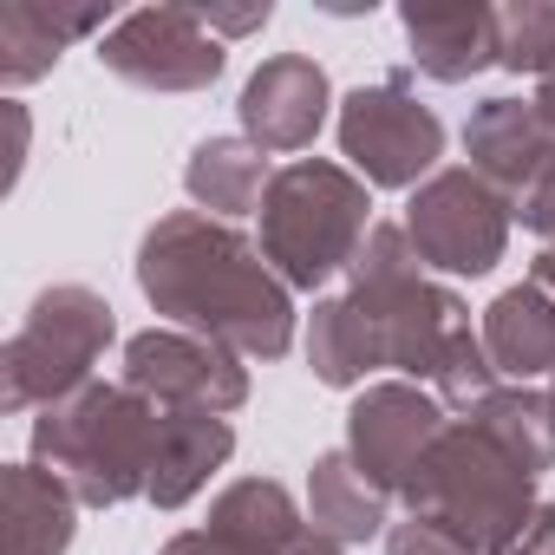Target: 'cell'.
Listing matches in <instances>:
<instances>
[{
	"label": "cell",
	"instance_id": "obj_13",
	"mask_svg": "<svg viewBox=\"0 0 555 555\" xmlns=\"http://www.w3.org/2000/svg\"><path fill=\"white\" fill-rule=\"evenodd\" d=\"M464 157H470V170L490 190H503L509 203H522L542 183V170L555 164V144L542 138L529 99H483L470 112V125H464Z\"/></svg>",
	"mask_w": 555,
	"mask_h": 555
},
{
	"label": "cell",
	"instance_id": "obj_15",
	"mask_svg": "<svg viewBox=\"0 0 555 555\" xmlns=\"http://www.w3.org/2000/svg\"><path fill=\"white\" fill-rule=\"evenodd\" d=\"M235 457V425L209 412H157V451H151V509H183L222 464Z\"/></svg>",
	"mask_w": 555,
	"mask_h": 555
},
{
	"label": "cell",
	"instance_id": "obj_16",
	"mask_svg": "<svg viewBox=\"0 0 555 555\" xmlns=\"http://www.w3.org/2000/svg\"><path fill=\"white\" fill-rule=\"evenodd\" d=\"M483 353L490 366L509 379V386H529V379H548L555 373V301L535 288V282H516L503 288L490 308H483Z\"/></svg>",
	"mask_w": 555,
	"mask_h": 555
},
{
	"label": "cell",
	"instance_id": "obj_8",
	"mask_svg": "<svg viewBox=\"0 0 555 555\" xmlns=\"http://www.w3.org/2000/svg\"><path fill=\"white\" fill-rule=\"evenodd\" d=\"M99 66L138 92H209L229 66V47L196 21V8H138L99 40Z\"/></svg>",
	"mask_w": 555,
	"mask_h": 555
},
{
	"label": "cell",
	"instance_id": "obj_23",
	"mask_svg": "<svg viewBox=\"0 0 555 555\" xmlns=\"http://www.w3.org/2000/svg\"><path fill=\"white\" fill-rule=\"evenodd\" d=\"M503 27V66L509 73H529L535 86L555 79V8L548 0H516V8L496 14Z\"/></svg>",
	"mask_w": 555,
	"mask_h": 555
},
{
	"label": "cell",
	"instance_id": "obj_32",
	"mask_svg": "<svg viewBox=\"0 0 555 555\" xmlns=\"http://www.w3.org/2000/svg\"><path fill=\"white\" fill-rule=\"evenodd\" d=\"M288 555H347V548H340L334 535H321V529H308V535H301V542H295Z\"/></svg>",
	"mask_w": 555,
	"mask_h": 555
},
{
	"label": "cell",
	"instance_id": "obj_17",
	"mask_svg": "<svg viewBox=\"0 0 555 555\" xmlns=\"http://www.w3.org/2000/svg\"><path fill=\"white\" fill-rule=\"evenodd\" d=\"M209 535L235 542L242 555H288L314 522H308V503H295L288 483H274V477H242L229 483L216 503H209Z\"/></svg>",
	"mask_w": 555,
	"mask_h": 555
},
{
	"label": "cell",
	"instance_id": "obj_24",
	"mask_svg": "<svg viewBox=\"0 0 555 555\" xmlns=\"http://www.w3.org/2000/svg\"><path fill=\"white\" fill-rule=\"evenodd\" d=\"M386 555H483V548H470L464 535H451L431 516H405V522L386 529Z\"/></svg>",
	"mask_w": 555,
	"mask_h": 555
},
{
	"label": "cell",
	"instance_id": "obj_22",
	"mask_svg": "<svg viewBox=\"0 0 555 555\" xmlns=\"http://www.w3.org/2000/svg\"><path fill=\"white\" fill-rule=\"evenodd\" d=\"M509 464H522L529 477H542V470H555V405H548V392H535V386H496L483 405H470L464 412Z\"/></svg>",
	"mask_w": 555,
	"mask_h": 555
},
{
	"label": "cell",
	"instance_id": "obj_18",
	"mask_svg": "<svg viewBox=\"0 0 555 555\" xmlns=\"http://www.w3.org/2000/svg\"><path fill=\"white\" fill-rule=\"evenodd\" d=\"M268 177H274V170H268V151L248 144V138H203V144L190 151V164H183L190 203H196L203 216H222V222L255 216Z\"/></svg>",
	"mask_w": 555,
	"mask_h": 555
},
{
	"label": "cell",
	"instance_id": "obj_10",
	"mask_svg": "<svg viewBox=\"0 0 555 555\" xmlns=\"http://www.w3.org/2000/svg\"><path fill=\"white\" fill-rule=\"evenodd\" d=\"M444 425H451V418H444L438 392H425V386H412V379H373V386H360L353 405H347V444H340V451L360 464V477H366L373 490L399 496V490L412 483L418 457L431 451V438H438Z\"/></svg>",
	"mask_w": 555,
	"mask_h": 555
},
{
	"label": "cell",
	"instance_id": "obj_31",
	"mask_svg": "<svg viewBox=\"0 0 555 555\" xmlns=\"http://www.w3.org/2000/svg\"><path fill=\"white\" fill-rule=\"evenodd\" d=\"M529 282L555 301V248H535V261H529Z\"/></svg>",
	"mask_w": 555,
	"mask_h": 555
},
{
	"label": "cell",
	"instance_id": "obj_33",
	"mask_svg": "<svg viewBox=\"0 0 555 555\" xmlns=\"http://www.w3.org/2000/svg\"><path fill=\"white\" fill-rule=\"evenodd\" d=\"M542 392H548V405H555V373H548V386H542Z\"/></svg>",
	"mask_w": 555,
	"mask_h": 555
},
{
	"label": "cell",
	"instance_id": "obj_1",
	"mask_svg": "<svg viewBox=\"0 0 555 555\" xmlns=\"http://www.w3.org/2000/svg\"><path fill=\"white\" fill-rule=\"evenodd\" d=\"M138 288L170 327L203 334L235 360H282L301 327L295 288L268 268L261 242L203 209H170L144 229Z\"/></svg>",
	"mask_w": 555,
	"mask_h": 555
},
{
	"label": "cell",
	"instance_id": "obj_9",
	"mask_svg": "<svg viewBox=\"0 0 555 555\" xmlns=\"http://www.w3.org/2000/svg\"><path fill=\"white\" fill-rule=\"evenodd\" d=\"M125 386L157 412H209L229 418L248 405V366L183 327H144L125 340Z\"/></svg>",
	"mask_w": 555,
	"mask_h": 555
},
{
	"label": "cell",
	"instance_id": "obj_25",
	"mask_svg": "<svg viewBox=\"0 0 555 555\" xmlns=\"http://www.w3.org/2000/svg\"><path fill=\"white\" fill-rule=\"evenodd\" d=\"M196 21L216 34V40H242V34H261L274 21L268 0H255V8H196Z\"/></svg>",
	"mask_w": 555,
	"mask_h": 555
},
{
	"label": "cell",
	"instance_id": "obj_20",
	"mask_svg": "<svg viewBox=\"0 0 555 555\" xmlns=\"http://www.w3.org/2000/svg\"><path fill=\"white\" fill-rule=\"evenodd\" d=\"M308 522L321 535H334L340 548L373 542V535L392 529L386 522V490H373L347 451H321L314 457V470H308Z\"/></svg>",
	"mask_w": 555,
	"mask_h": 555
},
{
	"label": "cell",
	"instance_id": "obj_19",
	"mask_svg": "<svg viewBox=\"0 0 555 555\" xmlns=\"http://www.w3.org/2000/svg\"><path fill=\"white\" fill-rule=\"evenodd\" d=\"M308 366H314V379L334 386V392H360V386L386 366L379 327L366 321L360 301H347V295L314 301V314H308Z\"/></svg>",
	"mask_w": 555,
	"mask_h": 555
},
{
	"label": "cell",
	"instance_id": "obj_14",
	"mask_svg": "<svg viewBox=\"0 0 555 555\" xmlns=\"http://www.w3.org/2000/svg\"><path fill=\"white\" fill-rule=\"evenodd\" d=\"M112 8H47V0H8L0 8V79L14 92L47 79L60 66V53L86 34H112Z\"/></svg>",
	"mask_w": 555,
	"mask_h": 555
},
{
	"label": "cell",
	"instance_id": "obj_28",
	"mask_svg": "<svg viewBox=\"0 0 555 555\" xmlns=\"http://www.w3.org/2000/svg\"><path fill=\"white\" fill-rule=\"evenodd\" d=\"M0 112H8V138H14V144H8V190H14V183H21V164H27V131H34V125H27V105H21V99H8Z\"/></svg>",
	"mask_w": 555,
	"mask_h": 555
},
{
	"label": "cell",
	"instance_id": "obj_3",
	"mask_svg": "<svg viewBox=\"0 0 555 555\" xmlns=\"http://www.w3.org/2000/svg\"><path fill=\"white\" fill-rule=\"evenodd\" d=\"M261 255L295 295L327 288L340 268H353L360 242L373 235V190L334 157H295L261 190Z\"/></svg>",
	"mask_w": 555,
	"mask_h": 555
},
{
	"label": "cell",
	"instance_id": "obj_27",
	"mask_svg": "<svg viewBox=\"0 0 555 555\" xmlns=\"http://www.w3.org/2000/svg\"><path fill=\"white\" fill-rule=\"evenodd\" d=\"M516 216L542 235V248H555V164H548V170H542V183L516 203Z\"/></svg>",
	"mask_w": 555,
	"mask_h": 555
},
{
	"label": "cell",
	"instance_id": "obj_12",
	"mask_svg": "<svg viewBox=\"0 0 555 555\" xmlns=\"http://www.w3.org/2000/svg\"><path fill=\"white\" fill-rule=\"evenodd\" d=\"M399 27H405L412 66L438 86H464L483 66H503V27H496V8H483V0H444V8L412 0V8H399Z\"/></svg>",
	"mask_w": 555,
	"mask_h": 555
},
{
	"label": "cell",
	"instance_id": "obj_11",
	"mask_svg": "<svg viewBox=\"0 0 555 555\" xmlns=\"http://www.w3.org/2000/svg\"><path fill=\"white\" fill-rule=\"evenodd\" d=\"M327 112H334V86H327V66L308 60V53L261 60L242 79V99H235L242 138L261 144V151H308L321 138Z\"/></svg>",
	"mask_w": 555,
	"mask_h": 555
},
{
	"label": "cell",
	"instance_id": "obj_5",
	"mask_svg": "<svg viewBox=\"0 0 555 555\" xmlns=\"http://www.w3.org/2000/svg\"><path fill=\"white\" fill-rule=\"evenodd\" d=\"M118 340L112 301L86 282H53L34 295L27 321L0 347V405L8 412H47L92 386V366Z\"/></svg>",
	"mask_w": 555,
	"mask_h": 555
},
{
	"label": "cell",
	"instance_id": "obj_21",
	"mask_svg": "<svg viewBox=\"0 0 555 555\" xmlns=\"http://www.w3.org/2000/svg\"><path fill=\"white\" fill-rule=\"evenodd\" d=\"M79 535V496L34 457L8 464V555H66Z\"/></svg>",
	"mask_w": 555,
	"mask_h": 555
},
{
	"label": "cell",
	"instance_id": "obj_26",
	"mask_svg": "<svg viewBox=\"0 0 555 555\" xmlns=\"http://www.w3.org/2000/svg\"><path fill=\"white\" fill-rule=\"evenodd\" d=\"M496 555H555V496H542V503H535V516H529V522L496 548Z\"/></svg>",
	"mask_w": 555,
	"mask_h": 555
},
{
	"label": "cell",
	"instance_id": "obj_7",
	"mask_svg": "<svg viewBox=\"0 0 555 555\" xmlns=\"http://www.w3.org/2000/svg\"><path fill=\"white\" fill-rule=\"evenodd\" d=\"M509 222H516V203L490 190L470 164L425 177L405 203V235L438 274H490L509 248Z\"/></svg>",
	"mask_w": 555,
	"mask_h": 555
},
{
	"label": "cell",
	"instance_id": "obj_6",
	"mask_svg": "<svg viewBox=\"0 0 555 555\" xmlns=\"http://www.w3.org/2000/svg\"><path fill=\"white\" fill-rule=\"evenodd\" d=\"M334 131H340L347 170H353L366 190H418L425 177H438L444 125H438V112L412 92L405 73L347 92Z\"/></svg>",
	"mask_w": 555,
	"mask_h": 555
},
{
	"label": "cell",
	"instance_id": "obj_29",
	"mask_svg": "<svg viewBox=\"0 0 555 555\" xmlns=\"http://www.w3.org/2000/svg\"><path fill=\"white\" fill-rule=\"evenodd\" d=\"M157 555H242V548L222 542V535H209V529H183V535H170Z\"/></svg>",
	"mask_w": 555,
	"mask_h": 555
},
{
	"label": "cell",
	"instance_id": "obj_4",
	"mask_svg": "<svg viewBox=\"0 0 555 555\" xmlns=\"http://www.w3.org/2000/svg\"><path fill=\"white\" fill-rule=\"evenodd\" d=\"M399 496H405L412 516L444 522L451 535H464L483 555H496L542 503L535 477L522 464H509L470 418H451L431 438V451L418 457V470H412V483Z\"/></svg>",
	"mask_w": 555,
	"mask_h": 555
},
{
	"label": "cell",
	"instance_id": "obj_30",
	"mask_svg": "<svg viewBox=\"0 0 555 555\" xmlns=\"http://www.w3.org/2000/svg\"><path fill=\"white\" fill-rule=\"evenodd\" d=\"M529 105H535V125H542V138H548V144H555V79H542V86H535V99H529Z\"/></svg>",
	"mask_w": 555,
	"mask_h": 555
},
{
	"label": "cell",
	"instance_id": "obj_2",
	"mask_svg": "<svg viewBox=\"0 0 555 555\" xmlns=\"http://www.w3.org/2000/svg\"><path fill=\"white\" fill-rule=\"evenodd\" d=\"M157 405L125 379H92L34 418V464L60 477L79 509H118L151 490Z\"/></svg>",
	"mask_w": 555,
	"mask_h": 555
}]
</instances>
